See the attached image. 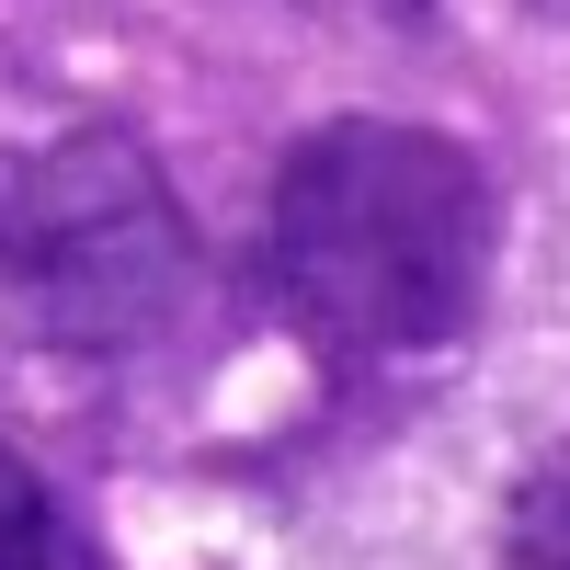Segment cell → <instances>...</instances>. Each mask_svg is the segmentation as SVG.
I'll list each match as a JSON object with an SVG mask.
<instances>
[{
    "instance_id": "1",
    "label": "cell",
    "mask_w": 570,
    "mask_h": 570,
    "mask_svg": "<svg viewBox=\"0 0 570 570\" xmlns=\"http://www.w3.org/2000/svg\"><path fill=\"white\" fill-rule=\"evenodd\" d=\"M263 285L331 376L422 365L468 343L491 285V183L445 126L320 115L274 160Z\"/></svg>"
},
{
    "instance_id": "2",
    "label": "cell",
    "mask_w": 570,
    "mask_h": 570,
    "mask_svg": "<svg viewBox=\"0 0 570 570\" xmlns=\"http://www.w3.org/2000/svg\"><path fill=\"white\" fill-rule=\"evenodd\" d=\"M195 240L126 126H58L0 149V331L58 354H137L183 320Z\"/></svg>"
},
{
    "instance_id": "3",
    "label": "cell",
    "mask_w": 570,
    "mask_h": 570,
    "mask_svg": "<svg viewBox=\"0 0 570 570\" xmlns=\"http://www.w3.org/2000/svg\"><path fill=\"white\" fill-rule=\"evenodd\" d=\"M0 570H91L80 525L58 513V491H46L23 456H0Z\"/></svg>"
},
{
    "instance_id": "4",
    "label": "cell",
    "mask_w": 570,
    "mask_h": 570,
    "mask_svg": "<svg viewBox=\"0 0 570 570\" xmlns=\"http://www.w3.org/2000/svg\"><path fill=\"white\" fill-rule=\"evenodd\" d=\"M502 570H570V445L525 468V491L502 513Z\"/></svg>"
}]
</instances>
